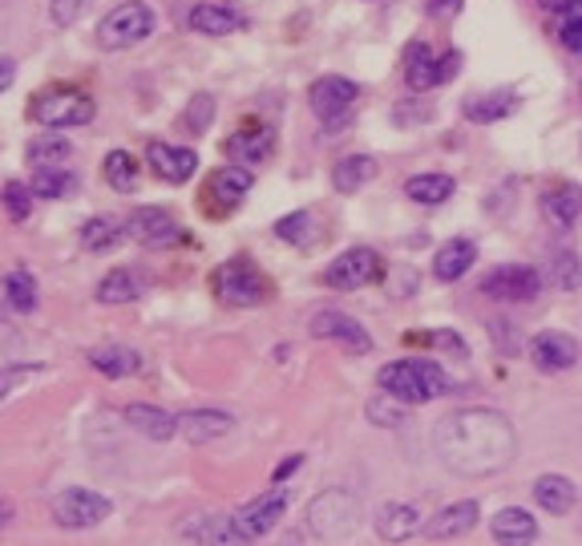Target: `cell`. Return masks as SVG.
<instances>
[{
	"mask_svg": "<svg viewBox=\"0 0 582 546\" xmlns=\"http://www.w3.org/2000/svg\"><path fill=\"white\" fill-rule=\"evenodd\" d=\"M211 118H214V97L211 94H199L187 106V126H191L194 134H202L207 126H211Z\"/></svg>",
	"mask_w": 582,
	"mask_h": 546,
	"instance_id": "obj_43",
	"label": "cell"
},
{
	"mask_svg": "<svg viewBox=\"0 0 582 546\" xmlns=\"http://www.w3.org/2000/svg\"><path fill=\"white\" fill-rule=\"evenodd\" d=\"M457 70H462V53H457V49H449V53L441 57V82L457 77Z\"/></svg>",
	"mask_w": 582,
	"mask_h": 546,
	"instance_id": "obj_47",
	"label": "cell"
},
{
	"mask_svg": "<svg viewBox=\"0 0 582 546\" xmlns=\"http://www.w3.org/2000/svg\"><path fill=\"white\" fill-rule=\"evenodd\" d=\"M477 518H482V506H477L474 498L465 502H453V506H445V511H437L433 518L425 523V535L437 538V543H449V538H462L469 535L477 526Z\"/></svg>",
	"mask_w": 582,
	"mask_h": 546,
	"instance_id": "obj_17",
	"label": "cell"
},
{
	"mask_svg": "<svg viewBox=\"0 0 582 546\" xmlns=\"http://www.w3.org/2000/svg\"><path fill=\"white\" fill-rule=\"evenodd\" d=\"M155 33V12L142 0H126L114 12H106V21L97 24V45L118 53V49L142 45L146 36Z\"/></svg>",
	"mask_w": 582,
	"mask_h": 546,
	"instance_id": "obj_5",
	"label": "cell"
},
{
	"mask_svg": "<svg viewBox=\"0 0 582 546\" xmlns=\"http://www.w3.org/2000/svg\"><path fill=\"white\" fill-rule=\"evenodd\" d=\"M542 211H547L550 223L574 227V223H579V214H582V190L574 187V182H559L554 190H547Z\"/></svg>",
	"mask_w": 582,
	"mask_h": 546,
	"instance_id": "obj_27",
	"label": "cell"
},
{
	"mask_svg": "<svg viewBox=\"0 0 582 546\" xmlns=\"http://www.w3.org/2000/svg\"><path fill=\"white\" fill-rule=\"evenodd\" d=\"M235 417L223 413V409H194V413H182L179 417V433L191 445H207V441H219L223 433H231Z\"/></svg>",
	"mask_w": 582,
	"mask_h": 546,
	"instance_id": "obj_20",
	"label": "cell"
},
{
	"mask_svg": "<svg viewBox=\"0 0 582 546\" xmlns=\"http://www.w3.org/2000/svg\"><path fill=\"white\" fill-rule=\"evenodd\" d=\"M247 190H251V170L247 167H219L211 179H207V202H211L214 214H226L243 202Z\"/></svg>",
	"mask_w": 582,
	"mask_h": 546,
	"instance_id": "obj_15",
	"label": "cell"
},
{
	"mask_svg": "<svg viewBox=\"0 0 582 546\" xmlns=\"http://www.w3.org/2000/svg\"><path fill=\"white\" fill-rule=\"evenodd\" d=\"M275 235L284 239V243H296V248H308V243H316V219H311V211H296V214H284L279 223H275Z\"/></svg>",
	"mask_w": 582,
	"mask_h": 546,
	"instance_id": "obj_37",
	"label": "cell"
},
{
	"mask_svg": "<svg viewBox=\"0 0 582 546\" xmlns=\"http://www.w3.org/2000/svg\"><path fill=\"white\" fill-rule=\"evenodd\" d=\"M571 4L574 0H542V9H550V12H567Z\"/></svg>",
	"mask_w": 582,
	"mask_h": 546,
	"instance_id": "obj_52",
	"label": "cell"
},
{
	"mask_svg": "<svg viewBox=\"0 0 582 546\" xmlns=\"http://www.w3.org/2000/svg\"><path fill=\"white\" fill-rule=\"evenodd\" d=\"M369 417L377 421V426H401L404 401L401 397H392V392H384V397H377V401L369 405Z\"/></svg>",
	"mask_w": 582,
	"mask_h": 546,
	"instance_id": "obj_42",
	"label": "cell"
},
{
	"mask_svg": "<svg viewBox=\"0 0 582 546\" xmlns=\"http://www.w3.org/2000/svg\"><path fill=\"white\" fill-rule=\"evenodd\" d=\"M482 292H486L489 300H506V304H530V300L542 292V275H538L535 267L510 263V267L489 272L486 280H482Z\"/></svg>",
	"mask_w": 582,
	"mask_h": 546,
	"instance_id": "obj_11",
	"label": "cell"
},
{
	"mask_svg": "<svg viewBox=\"0 0 582 546\" xmlns=\"http://www.w3.org/2000/svg\"><path fill=\"white\" fill-rule=\"evenodd\" d=\"M550 284L559 287V292H574L582 284V260L574 251H559L550 260Z\"/></svg>",
	"mask_w": 582,
	"mask_h": 546,
	"instance_id": "obj_38",
	"label": "cell"
},
{
	"mask_svg": "<svg viewBox=\"0 0 582 546\" xmlns=\"http://www.w3.org/2000/svg\"><path fill=\"white\" fill-rule=\"evenodd\" d=\"M287 502H292V494H287V486H272L267 494H260L255 502H247L239 514H231V523H235L239 538L243 543H260L263 535H272L275 526H279V518L287 514Z\"/></svg>",
	"mask_w": 582,
	"mask_h": 546,
	"instance_id": "obj_8",
	"label": "cell"
},
{
	"mask_svg": "<svg viewBox=\"0 0 582 546\" xmlns=\"http://www.w3.org/2000/svg\"><path fill=\"white\" fill-rule=\"evenodd\" d=\"M299 465H304V453H292L287 462H279V470H275V474H272V482H275V486H279V482H284L287 474H296Z\"/></svg>",
	"mask_w": 582,
	"mask_h": 546,
	"instance_id": "obj_48",
	"label": "cell"
},
{
	"mask_svg": "<svg viewBox=\"0 0 582 546\" xmlns=\"http://www.w3.org/2000/svg\"><path fill=\"white\" fill-rule=\"evenodd\" d=\"M70 138H65V134H41V138H33V143H29V150H24V155H29V162H33L36 170L41 167H61V162H65V158H70Z\"/></svg>",
	"mask_w": 582,
	"mask_h": 546,
	"instance_id": "obj_35",
	"label": "cell"
},
{
	"mask_svg": "<svg viewBox=\"0 0 582 546\" xmlns=\"http://www.w3.org/2000/svg\"><path fill=\"white\" fill-rule=\"evenodd\" d=\"M36 199H65L77 190V175H70L65 167H41L33 170V182H29Z\"/></svg>",
	"mask_w": 582,
	"mask_h": 546,
	"instance_id": "obj_32",
	"label": "cell"
},
{
	"mask_svg": "<svg viewBox=\"0 0 582 546\" xmlns=\"http://www.w3.org/2000/svg\"><path fill=\"white\" fill-rule=\"evenodd\" d=\"M12 518H17V511H12V502L9 498H0V535L12 526Z\"/></svg>",
	"mask_w": 582,
	"mask_h": 546,
	"instance_id": "obj_51",
	"label": "cell"
},
{
	"mask_svg": "<svg viewBox=\"0 0 582 546\" xmlns=\"http://www.w3.org/2000/svg\"><path fill=\"white\" fill-rule=\"evenodd\" d=\"M191 29L194 33H207V36H226V33H239L243 24H247V17L239 9H231V4H219V0H202V4H194L191 9Z\"/></svg>",
	"mask_w": 582,
	"mask_h": 546,
	"instance_id": "obj_19",
	"label": "cell"
},
{
	"mask_svg": "<svg viewBox=\"0 0 582 546\" xmlns=\"http://www.w3.org/2000/svg\"><path fill=\"white\" fill-rule=\"evenodd\" d=\"M579 97H582V85H579Z\"/></svg>",
	"mask_w": 582,
	"mask_h": 546,
	"instance_id": "obj_54",
	"label": "cell"
},
{
	"mask_svg": "<svg viewBox=\"0 0 582 546\" xmlns=\"http://www.w3.org/2000/svg\"><path fill=\"white\" fill-rule=\"evenodd\" d=\"M12 82H17V65H12V57H0V94H4Z\"/></svg>",
	"mask_w": 582,
	"mask_h": 546,
	"instance_id": "obj_50",
	"label": "cell"
},
{
	"mask_svg": "<svg viewBox=\"0 0 582 546\" xmlns=\"http://www.w3.org/2000/svg\"><path fill=\"white\" fill-rule=\"evenodd\" d=\"M4 296H9V304L17 312H33L36 308V284L29 272H9V280H4Z\"/></svg>",
	"mask_w": 582,
	"mask_h": 546,
	"instance_id": "obj_39",
	"label": "cell"
},
{
	"mask_svg": "<svg viewBox=\"0 0 582 546\" xmlns=\"http://www.w3.org/2000/svg\"><path fill=\"white\" fill-rule=\"evenodd\" d=\"M477 260V248L469 239H453L445 248L437 251V260H433V275H437L441 284H453V280H462Z\"/></svg>",
	"mask_w": 582,
	"mask_h": 546,
	"instance_id": "obj_26",
	"label": "cell"
},
{
	"mask_svg": "<svg viewBox=\"0 0 582 546\" xmlns=\"http://www.w3.org/2000/svg\"><path fill=\"white\" fill-rule=\"evenodd\" d=\"M377 179V162L369 155H348L332 167V187L340 195H357L360 187H369Z\"/></svg>",
	"mask_w": 582,
	"mask_h": 546,
	"instance_id": "obj_29",
	"label": "cell"
},
{
	"mask_svg": "<svg viewBox=\"0 0 582 546\" xmlns=\"http://www.w3.org/2000/svg\"><path fill=\"white\" fill-rule=\"evenodd\" d=\"M514 109H518V94H514V90L465 97V118L469 122H501V118H510Z\"/></svg>",
	"mask_w": 582,
	"mask_h": 546,
	"instance_id": "obj_28",
	"label": "cell"
},
{
	"mask_svg": "<svg viewBox=\"0 0 582 546\" xmlns=\"http://www.w3.org/2000/svg\"><path fill=\"white\" fill-rule=\"evenodd\" d=\"M106 182L121 195H130L138 187V158L130 150H109L106 155Z\"/></svg>",
	"mask_w": 582,
	"mask_h": 546,
	"instance_id": "obj_36",
	"label": "cell"
},
{
	"mask_svg": "<svg viewBox=\"0 0 582 546\" xmlns=\"http://www.w3.org/2000/svg\"><path fill=\"white\" fill-rule=\"evenodd\" d=\"M279 546H299V538L292 535V538H284V543H279Z\"/></svg>",
	"mask_w": 582,
	"mask_h": 546,
	"instance_id": "obj_53",
	"label": "cell"
},
{
	"mask_svg": "<svg viewBox=\"0 0 582 546\" xmlns=\"http://www.w3.org/2000/svg\"><path fill=\"white\" fill-rule=\"evenodd\" d=\"M126 231H130V239H138L142 248H155V251L182 243L179 219H174L170 211H162V207H138V211L130 214Z\"/></svg>",
	"mask_w": 582,
	"mask_h": 546,
	"instance_id": "obj_12",
	"label": "cell"
},
{
	"mask_svg": "<svg viewBox=\"0 0 582 546\" xmlns=\"http://www.w3.org/2000/svg\"><path fill=\"white\" fill-rule=\"evenodd\" d=\"M437 82H441V61L433 57V49L425 41H413V45L404 49V85L413 94H425Z\"/></svg>",
	"mask_w": 582,
	"mask_h": 546,
	"instance_id": "obj_22",
	"label": "cell"
},
{
	"mask_svg": "<svg viewBox=\"0 0 582 546\" xmlns=\"http://www.w3.org/2000/svg\"><path fill=\"white\" fill-rule=\"evenodd\" d=\"M404 195L413 202H425V207H437L453 195V179L449 175H413L404 182Z\"/></svg>",
	"mask_w": 582,
	"mask_h": 546,
	"instance_id": "obj_34",
	"label": "cell"
},
{
	"mask_svg": "<svg viewBox=\"0 0 582 546\" xmlns=\"http://www.w3.org/2000/svg\"><path fill=\"white\" fill-rule=\"evenodd\" d=\"M89 365L97 368V372H106V377H134L138 368H142V357L134 353V348H118V345H109V348H94L89 353Z\"/></svg>",
	"mask_w": 582,
	"mask_h": 546,
	"instance_id": "obj_31",
	"label": "cell"
},
{
	"mask_svg": "<svg viewBox=\"0 0 582 546\" xmlns=\"http://www.w3.org/2000/svg\"><path fill=\"white\" fill-rule=\"evenodd\" d=\"M535 502L547 514H571L574 502H579V490H574L571 477L562 474H542L535 482Z\"/></svg>",
	"mask_w": 582,
	"mask_h": 546,
	"instance_id": "obj_25",
	"label": "cell"
},
{
	"mask_svg": "<svg viewBox=\"0 0 582 546\" xmlns=\"http://www.w3.org/2000/svg\"><path fill=\"white\" fill-rule=\"evenodd\" d=\"M214 292H219V300L235 304V308H255V304L267 300V284H263V275L247 260L223 263L214 272Z\"/></svg>",
	"mask_w": 582,
	"mask_h": 546,
	"instance_id": "obj_9",
	"label": "cell"
},
{
	"mask_svg": "<svg viewBox=\"0 0 582 546\" xmlns=\"http://www.w3.org/2000/svg\"><path fill=\"white\" fill-rule=\"evenodd\" d=\"M489 535L498 546H535L538 543V523L522 506H506L489 518Z\"/></svg>",
	"mask_w": 582,
	"mask_h": 546,
	"instance_id": "obj_18",
	"label": "cell"
},
{
	"mask_svg": "<svg viewBox=\"0 0 582 546\" xmlns=\"http://www.w3.org/2000/svg\"><path fill=\"white\" fill-rule=\"evenodd\" d=\"M24 372H29V368H4V372H0V401H4V397H9L12 389H17V385H21V377Z\"/></svg>",
	"mask_w": 582,
	"mask_h": 546,
	"instance_id": "obj_46",
	"label": "cell"
},
{
	"mask_svg": "<svg viewBox=\"0 0 582 546\" xmlns=\"http://www.w3.org/2000/svg\"><path fill=\"white\" fill-rule=\"evenodd\" d=\"M0 202H4V211H9L12 223H24V219H29V207H33V190L24 187V182H4Z\"/></svg>",
	"mask_w": 582,
	"mask_h": 546,
	"instance_id": "obj_40",
	"label": "cell"
},
{
	"mask_svg": "<svg viewBox=\"0 0 582 546\" xmlns=\"http://www.w3.org/2000/svg\"><path fill=\"white\" fill-rule=\"evenodd\" d=\"M82 9H85V0H53V4H49V17H53V24L65 29V24H73L82 17Z\"/></svg>",
	"mask_w": 582,
	"mask_h": 546,
	"instance_id": "obj_44",
	"label": "cell"
},
{
	"mask_svg": "<svg viewBox=\"0 0 582 546\" xmlns=\"http://www.w3.org/2000/svg\"><path fill=\"white\" fill-rule=\"evenodd\" d=\"M109 511H114V502L85 486H70L53 498V523L65 526V531H89V526L106 523Z\"/></svg>",
	"mask_w": 582,
	"mask_h": 546,
	"instance_id": "obj_7",
	"label": "cell"
},
{
	"mask_svg": "<svg viewBox=\"0 0 582 546\" xmlns=\"http://www.w3.org/2000/svg\"><path fill=\"white\" fill-rule=\"evenodd\" d=\"M21 357H24L21 328L9 324V321H0V372H4V368H17L21 365Z\"/></svg>",
	"mask_w": 582,
	"mask_h": 546,
	"instance_id": "obj_41",
	"label": "cell"
},
{
	"mask_svg": "<svg viewBox=\"0 0 582 546\" xmlns=\"http://www.w3.org/2000/svg\"><path fill=\"white\" fill-rule=\"evenodd\" d=\"M437 453L453 474L486 477L498 474L518 453V433L498 409H457L437 421Z\"/></svg>",
	"mask_w": 582,
	"mask_h": 546,
	"instance_id": "obj_1",
	"label": "cell"
},
{
	"mask_svg": "<svg viewBox=\"0 0 582 546\" xmlns=\"http://www.w3.org/2000/svg\"><path fill=\"white\" fill-rule=\"evenodd\" d=\"M272 146H275L272 130H239L223 143V155L231 158V162H243V167L251 170L272 155Z\"/></svg>",
	"mask_w": 582,
	"mask_h": 546,
	"instance_id": "obj_23",
	"label": "cell"
},
{
	"mask_svg": "<svg viewBox=\"0 0 582 546\" xmlns=\"http://www.w3.org/2000/svg\"><path fill=\"white\" fill-rule=\"evenodd\" d=\"M142 287H146V280H142V272H130V267H114V272L97 284V300L102 304H130V300H138L142 296Z\"/></svg>",
	"mask_w": 582,
	"mask_h": 546,
	"instance_id": "obj_30",
	"label": "cell"
},
{
	"mask_svg": "<svg viewBox=\"0 0 582 546\" xmlns=\"http://www.w3.org/2000/svg\"><path fill=\"white\" fill-rule=\"evenodd\" d=\"M457 9H462V0H428L425 4L428 17H449V12H457Z\"/></svg>",
	"mask_w": 582,
	"mask_h": 546,
	"instance_id": "obj_49",
	"label": "cell"
},
{
	"mask_svg": "<svg viewBox=\"0 0 582 546\" xmlns=\"http://www.w3.org/2000/svg\"><path fill=\"white\" fill-rule=\"evenodd\" d=\"M357 82H348V77H320V82H311L308 90V106L311 114L324 122V130L328 134H345L352 126V109H357Z\"/></svg>",
	"mask_w": 582,
	"mask_h": 546,
	"instance_id": "obj_4",
	"label": "cell"
},
{
	"mask_svg": "<svg viewBox=\"0 0 582 546\" xmlns=\"http://www.w3.org/2000/svg\"><path fill=\"white\" fill-rule=\"evenodd\" d=\"M146 162L155 170L158 179L167 182H187L199 167V155L191 146H170V143H150L146 146Z\"/></svg>",
	"mask_w": 582,
	"mask_h": 546,
	"instance_id": "obj_16",
	"label": "cell"
},
{
	"mask_svg": "<svg viewBox=\"0 0 582 546\" xmlns=\"http://www.w3.org/2000/svg\"><path fill=\"white\" fill-rule=\"evenodd\" d=\"M381 275V260H377V251L369 248H352L345 255H336L328 263V272H324V284L336 287V292H357V287L372 284Z\"/></svg>",
	"mask_w": 582,
	"mask_h": 546,
	"instance_id": "obj_10",
	"label": "cell"
},
{
	"mask_svg": "<svg viewBox=\"0 0 582 546\" xmlns=\"http://www.w3.org/2000/svg\"><path fill=\"white\" fill-rule=\"evenodd\" d=\"M33 122L49 126V130H70V126H85L94 122V97H85L82 90H45L33 97Z\"/></svg>",
	"mask_w": 582,
	"mask_h": 546,
	"instance_id": "obj_6",
	"label": "cell"
},
{
	"mask_svg": "<svg viewBox=\"0 0 582 546\" xmlns=\"http://www.w3.org/2000/svg\"><path fill=\"white\" fill-rule=\"evenodd\" d=\"M381 389L401 397L404 405H425L441 392H449V380L441 372L437 360L413 357V360H392L381 368Z\"/></svg>",
	"mask_w": 582,
	"mask_h": 546,
	"instance_id": "obj_2",
	"label": "cell"
},
{
	"mask_svg": "<svg viewBox=\"0 0 582 546\" xmlns=\"http://www.w3.org/2000/svg\"><path fill=\"white\" fill-rule=\"evenodd\" d=\"M579 340L567 333H538L535 340H530V360H535L542 372H567V368L579 365Z\"/></svg>",
	"mask_w": 582,
	"mask_h": 546,
	"instance_id": "obj_14",
	"label": "cell"
},
{
	"mask_svg": "<svg viewBox=\"0 0 582 546\" xmlns=\"http://www.w3.org/2000/svg\"><path fill=\"white\" fill-rule=\"evenodd\" d=\"M311 336L316 340H340L345 348H352V353H372V336L364 333V324H357L352 316H345V312H316L311 316Z\"/></svg>",
	"mask_w": 582,
	"mask_h": 546,
	"instance_id": "obj_13",
	"label": "cell"
},
{
	"mask_svg": "<svg viewBox=\"0 0 582 546\" xmlns=\"http://www.w3.org/2000/svg\"><path fill=\"white\" fill-rule=\"evenodd\" d=\"M126 421L150 441H170L179 433V417H170L158 405H126Z\"/></svg>",
	"mask_w": 582,
	"mask_h": 546,
	"instance_id": "obj_24",
	"label": "cell"
},
{
	"mask_svg": "<svg viewBox=\"0 0 582 546\" xmlns=\"http://www.w3.org/2000/svg\"><path fill=\"white\" fill-rule=\"evenodd\" d=\"M360 498L352 490H324L316 494L308 506V526L316 538H328V543H340V538H352L360 531Z\"/></svg>",
	"mask_w": 582,
	"mask_h": 546,
	"instance_id": "obj_3",
	"label": "cell"
},
{
	"mask_svg": "<svg viewBox=\"0 0 582 546\" xmlns=\"http://www.w3.org/2000/svg\"><path fill=\"white\" fill-rule=\"evenodd\" d=\"M425 523H421V511L409 506V502H389L381 514H377V535L384 543H409L413 535H421Z\"/></svg>",
	"mask_w": 582,
	"mask_h": 546,
	"instance_id": "obj_21",
	"label": "cell"
},
{
	"mask_svg": "<svg viewBox=\"0 0 582 546\" xmlns=\"http://www.w3.org/2000/svg\"><path fill=\"white\" fill-rule=\"evenodd\" d=\"M121 235H126V227H121L118 219L97 214V219H89V223L82 227V248L85 251H109V248H118Z\"/></svg>",
	"mask_w": 582,
	"mask_h": 546,
	"instance_id": "obj_33",
	"label": "cell"
},
{
	"mask_svg": "<svg viewBox=\"0 0 582 546\" xmlns=\"http://www.w3.org/2000/svg\"><path fill=\"white\" fill-rule=\"evenodd\" d=\"M562 45L582 53V17H571V21L562 24Z\"/></svg>",
	"mask_w": 582,
	"mask_h": 546,
	"instance_id": "obj_45",
	"label": "cell"
}]
</instances>
